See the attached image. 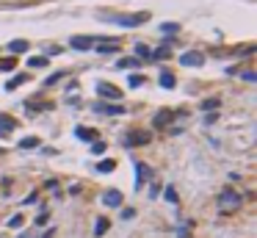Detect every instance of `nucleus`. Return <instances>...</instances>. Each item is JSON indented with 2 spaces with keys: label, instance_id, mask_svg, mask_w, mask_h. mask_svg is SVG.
Wrapping results in <instances>:
<instances>
[{
  "label": "nucleus",
  "instance_id": "f257e3e1",
  "mask_svg": "<svg viewBox=\"0 0 257 238\" xmlns=\"http://www.w3.org/2000/svg\"><path fill=\"white\" fill-rule=\"evenodd\" d=\"M241 205V194L235 188H224L222 194H219V210L222 214H227V210H235Z\"/></svg>",
  "mask_w": 257,
  "mask_h": 238
},
{
  "label": "nucleus",
  "instance_id": "f03ea898",
  "mask_svg": "<svg viewBox=\"0 0 257 238\" xmlns=\"http://www.w3.org/2000/svg\"><path fill=\"white\" fill-rule=\"evenodd\" d=\"M105 20L122 25V28H138L141 22H147V14H116V17H105Z\"/></svg>",
  "mask_w": 257,
  "mask_h": 238
},
{
  "label": "nucleus",
  "instance_id": "7ed1b4c3",
  "mask_svg": "<svg viewBox=\"0 0 257 238\" xmlns=\"http://www.w3.org/2000/svg\"><path fill=\"white\" fill-rule=\"evenodd\" d=\"M150 142V133H144V130H133L127 133V136H122V144L125 147H141V144Z\"/></svg>",
  "mask_w": 257,
  "mask_h": 238
},
{
  "label": "nucleus",
  "instance_id": "20e7f679",
  "mask_svg": "<svg viewBox=\"0 0 257 238\" xmlns=\"http://www.w3.org/2000/svg\"><path fill=\"white\" fill-rule=\"evenodd\" d=\"M97 94L105 97V100H122V92L116 89L114 84H102V80L97 84Z\"/></svg>",
  "mask_w": 257,
  "mask_h": 238
},
{
  "label": "nucleus",
  "instance_id": "39448f33",
  "mask_svg": "<svg viewBox=\"0 0 257 238\" xmlns=\"http://www.w3.org/2000/svg\"><path fill=\"white\" fill-rule=\"evenodd\" d=\"M94 114H108V116H119V114H125V106H111V102H94Z\"/></svg>",
  "mask_w": 257,
  "mask_h": 238
},
{
  "label": "nucleus",
  "instance_id": "423d86ee",
  "mask_svg": "<svg viewBox=\"0 0 257 238\" xmlns=\"http://www.w3.org/2000/svg\"><path fill=\"white\" fill-rule=\"evenodd\" d=\"M97 42H102V39H97V36H72L69 39V44L75 50H91V44H97Z\"/></svg>",
  "mask_w": 257,
  "mask_h": 238
},
{
  "label": "nucleus",
  "instance_id": "0eeeda50",
  "mask_svg": "<svg viewBox=\"0 0 257 238\" xmlns=\"http://www.w3.org/2000/svg\"><path fill=\"white\" fill-rule=\"evenodd\" d=\"M180 64H183V66H202L205 64V56L197 53V50H191V53L180 56Z\"/></svg>",
  "mask_w": 257,
  "mask_h": 238
},
{
  "label": "nucleus",
  "instance_id": "6e6552de",
  "mask_svg": "<svg viewBox=\"0 0 257 238\" xmlns=\"http://www.w3.org/2000/svg\"><path fill=\"white\" fill-rule=\"evenodd\" d=\"M144 180H152V169L144 166L141 161H136V188H141Z\"/></svg>",
  "mask_w": 257,
  "mask_h": 238
},
{
  "label": "nucleus",
  "instance_id": "1a4fd4ad",
  "mask_svg": "<svg viewBox=\"0 0 257 238\" xmlns=\"http://www.w3.org/2000/svg\"><path fill=\"white\" fill-rule=\"evenodd\" d=\"M102 202H105L108 208H119V205H122V191H116V188H108L105 194H102Z\"/></svg>",
  "mask_w": 257,
  "mask_h": 238
},
{
  "label": "nucleus",
  "instance_id": "9d476101",
  "mask_svg": "<svg viewBox=\"0 0 257 238\" xmlns=\"http://www.w3.org/2000/svg\"><path fill=\"white\" fill-rule=\"evenodd\" d=\"M14 128H17V122H14L11 116H6V114H0V136H8V133H14Z\"/></svg>",
  "mask_w": 257,
  "mask_h": 238
},
{
  "label": "nucleus",
  "instance_id": "9b49d317",
  "mask_svg": "<svg viewBox=\"0 0 257 238\" xmlns=\"http://www.w3.org/2000/svg\"><path fill=\"white\" fill-rule=\"evenodd\" d=\"M75 136H78L80 142H97V130H91V128H83V125L75 128Z\"/></svg>",
  "mask_w": 257,
  "mask_h": 238
},
{
  "label": "nucleus",
  "instance_id": "f8f14e48",
  "mask_svg": "<svg viewBox=\"0 0 257 238\" xmlns=\"http://www.w3.org/2000/svg\"><path fill=\"white\" fill-rule=\"evenodd\" d=\"M158 84H161L163 89H174V86H177V78H174L172 72H161V78H158Z\"/></svg>",
  "mask_w": 257,
  "mask_h": 238
},
{
  "label": "nucleus",
  "instance_id": "ddd939ff",
  "mask_svg": "<svg viewBox=\"0 0 257 238\" xmlns=\"http://www.w3.org/2000/svg\"><path fill=\"white\" fill-rule=\"evenodd\" d=\"M116 66H119V70H136V66H141V61L138 58H119Z\"/></svg>",
  "mask_w": 257,
  "mask_h": 238
},
{
  "label": "nucleus",
  "instance_id": "4468645a",
  "mask_svg": "<svg viewBox=\"0 0 257 238\" xmlns=\"http://www.w3.org/2000/svg\"><path fill=\"white\" fill-rule=\"evenodd\" d=\"M169 56H172L169 44H161V48H158L155 53H152V58H150V61H163V58H169Z\"/></svg>",
  "mask_w": 257,
  "mask_h": 238
},
{
  "label": "nucleus",
  "instance_id": "2eb2a0df",
  "mask_svg": "<svg viewBox=\"0 0 257 238\" xmlns=\"http://www.w3.org/2000/svg\"><path fill=\"white\" fill-rule=\"evenodd\" d=\"M136 58H138V61H141V58H147V61H150V58H152V50L147 48V44H141V42H138V44H136Z\"/></svg>",
  "mask_w": 257,
  "mask_h": 238
},
{
  "label": "nucleus",
  "instance_id": "dca6fc26",
  "mask_svg": "<svg viewBox=\"0 0 257 238\" xmlns=\"http://www.w3.org/2000/svg\"><path fill=\"white\" fill-rule=\"evenodd\" d=\"M108 230H111V222H108V219H97V224H94V236H105Z\"/></svg>",
  "mask_w": 257,
  "mask_h": 238
},
{
  "label": "nucleus",
  "instance_id": "f3484780",
  "mask_svg": "<svg viewBox=\"0 0 257 238\" xmlns=\"http://www.w3.org/2000/svg\"><path fill=\"white\" fill-rule=\"evenodd\" d=\"M28 66H33V70H42V66H47V58H44V56H30V58H28Z\"/></svg>",
  "mask_w": 257,
  "mask_h": 238
},
{
  "label": "nucleus",
  "instance_id": "a211bd4d",
  "mask_svg": "<svg viewBox=\"0 0 257 238\" xmlns=\"http://www.w3.org/2000/svg\"><path fill=\"white\" fill-rule=\"evenodd\" d=\"M8 50H11V53H25V50H28V42H25V39H14V42L8 44Z\"/></svg>",
  "mask_w": 257,
  "mask_h": 238
},
{
  "label": "nucleus",
  "instance_id": "6ab92c4d",
  "mask_svg": "<svg viewBox=\"0 0 257 238\" xmlns=\"http://www.w3.org/2000/svg\"><path fill=\"white\" fill-rule=\"evenodd\" d=\"M172 116H174L172 111H161V114L155 116V128H163L166 122H172Z\"/></svg>",
  "mask_w": 257,
  "mask_h": 238
},
{
  "label": "nucleus",
  "instance_id": "aec40b11",
  "mask_svg": "<svg viewBox=\"0 0 257 238\" xmlns=\"http://www.w3.org/2000/svg\"><path fill=\"white\" fill-rule=\"evenodd\" d=\"M114 169H116V164L114 161H111V158H105V161H100V164H97V172H114Z\"/></svg>",
  "mask_w": 257,
  "mask_h": 238
},
{
  "label": "nucleus",
  "instance_id": "412c9836",
  "mask_svg": "<svg viewBox=\"0 0 257 238\" xmlns=\"http://www.w3.org/2000/svg\"><path fill=\"white\" fill-rule=\"evenodd\" d=\"M25 80H28V75H17V78H11V80H8V84H6V89H8V92H14V89H17V86H22Z\"/></svg>",
  "mask_w": 257,
  "mask_h": 238
},
{
  "label": "nucleus",
  "instance_id": "4be33fe9",
  "mask_svg": "<svg viewBox=\"0 0 257 238\" xmlns=\"http://www.w3.org/2000/svg\"><path fill=\"white\" fill-rule=\"evenodd\" d=\"M163 196H166V200H169L172 205H177V202H180V200H177V188H174V186H166V191H163Z\"/></svg>",
  "mask_w": 257,
  "mask_h": 238
},
{
  "label": "nucleus",
  "instance_id": "5701e85b",
  "mask_svg": "<svg viewBox=\"0 0 257 238\" xmlns=\"http://www.w3.org/2000/svg\"><path fill=\"white\" fill-rule=\"evenodd\" d=\"M19 147H22V150H33V147H39V138L28 136V138H22V142H19Z\"/></svg>",
  "mask_w": 257,
  "mask_h": 238
},
{
  "label": "nucleus",
  "instance_id": "b1692460",
  "mask_svg": "<svg viewBox=\"0 0 257 238\" xmlns=\"http://www.w3.org/2000/svg\"><path fill=\"white\" fill-rule=\"evenodd\" d=\"M161 30H163L166 36H174V34L180 30V25H177V22H163V25H161Z\"/></svg>",
  "mask_w": 257,
  "mask_h": 238
},
{
  "label": "nucleus",
  "instance_id": "393cba45",
  "mask_svg": "<svg viewBox=\"0 0 257 238\" xmlns=\"http://www.w3.org/2000/svg\"><path fill=\"white\" fill-rule=\"evenodd\" d=\"M17 66V58H0V72H8Z\"/></svg>",
  "mask_w": 257,
  "mask_h": 238
},
{
  "label": "nucleus",
  "instance_id": "a878e982",
  "mask_svg": "<svg viewBox=\"0 0 257 238\" xmlns=\"http://www.w3.org/2000/svg\"><path fill=\"white\" fill-rule=\"evenodd\" d=\"M22 224H25V219L19 214H14L11 219H8V227H11V230H14V227H22Z\"/></svg>",
  "mask_w": 257,
  "mask_h": 238
},
{
  "label": "nucleus",
  "instance_id": "bb28decb",
  "mask_svg": "<svg viewBox=\"0 0 257 238\" xmlns=\"http://www.w3.org/2000/svg\"><path fill=\"white\" fill-rule=\"evenodd\" d=\"M91 152L102 155V152H105V142H91Z\"/></svg>",
  "mask_w": 257,
  "mask_h": 238
},
{
  "label": "nucleus",
  "instance_id": "cd10ccee",
  "mask_svg": "<svg viewBox=\"0 0 257 238\" xmlns=\"http://www.w3.org/2000/svg\"><path fill=\"white\" fill-rule=\"evenodd\" d=\"M127 84L136 89V86H141V84H144V78H141V75H130V80H127Z\"/></svg>",
  "mask_w": 257,
  "mask_h": 238
},
{
  "label": "nucleus",
  "instance_id": "c85d7f7f",
  "mask_svg": "<svg viewBox=\"0 0 257 238\" xmlns=\"http://www.w3.org/2000/svg\"><path fill=\"white\" fill-rule=\"evenodd\" d=\"M202 108H205V111H210V108H219V100H216V97H213V100H205Z\"/></svg>",
  "mask_w": 257,
  "mask_h": 238
},
{
  "label": "nucleus",
  "instance_id": "c756f323",
  "mask_svg": "<svg viewBox=\"0 0 257 238\" xmlns=\"http://www.w3.org/2000/svg\"><path fill=\"white\" fill-rule=\"evenodd\" d=\"M61 78H64V72H58V75H50L47 80H44V84H47V86H53V84H58Z\"/></svg>",
  "mask_w": 257,
  "mask_h": 238
},
{
  "label": "nucleus",
  "instance_id": "7c9ffc66",
  "mask_svg": "<svg viewBox=\"0 0 257 238\" xmlns=\"http://www.w3.org/2000/svg\"><path fill=\"white\" fill-rule=\"evenodd\" d=\"M244 78H246V80H249V84H255V80H257V75H255V72H252V70H249V72H244Z\"/></svg>",
  "mask_w": 257,
  "mask_h": 238
},
{
  "label": "nucleus",
  "instance_id": "2f4dec72",
  "mask_svg": "<svg viewBox=\"0 0 257 238\" xmlns=\"http://www.w3.org/2000/svg\"><path fill=\"white\" fill-rule=\"evenodd\" d=\"M36 224H39V227H42V224H47V210H44V214L39 216V219H36Z\"/></svg>",
  "mask_w": 257,
  "mask_h": 238
},
{
  "label": "nucleus",
  "instance_id": "473e14b6",
  "mask_svg": "<svg viewBox=\"0 0 257 238\" xmlns=\"http://www.w3.org/2000/svg\"><path fill=\"white\" fill-rule=\"evenodd\" d=\"M36 200H39V196H36V194H28V196H25V200H22V202H25V205H30V202H36Z\"/></svg>",
  "mask_w": 257,
  "mask_h": 238
},
{
  "label": "nucleus",
  "instance_id": "72a5a7b5",
  "mask_svg": "<svg viewBox=\"0 0 257 238\" xmlns=\"http://www.w3.org/2000/svg\"><path fill=\"white\" fill-rule=\"evenodd\" d=\"M122 216H125V219H133V216H136V210L127 208V210H122Z\"/></svg>",
  "mask_w": 257,
  "mask_h": 238
},
{
  "label": "nucleus",
  "instance_id": "f704fd0d",
  "mask_svg": "<svg viewBox=\"0 0 257 238\" xmlns=\"http://www.w3.org/2000/svg\"><path fill=\"white\" fill-rule=\"evenodd\" d=\"M17 238H36V232H19Z\"/></svg>",
  "mask_w": 257,
  "mask_h": 238
},
{
  "label": "nucleus",
  "instance_id": "c9c22d12",
  "mask_svg": "<svg viewBox=\"0 0 257 238\" xmlns=\"http://www.w3.org/2000/svg\"><path fill=\"white\" fill-rule=\"evenodd\" d=\"M0 155H3V147H0Z\"/></svg>",
  "mask_w": 257,
  "mask_h": 238
}]
</instances>
